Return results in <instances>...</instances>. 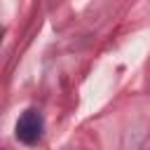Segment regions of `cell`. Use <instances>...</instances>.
<instances>
[{"mask_svg": "<svg viewBox=\"0 0 150 150\" xmlns=\"http://www.w3.org/2000/svg\"><path fill=\"white\" fill-rule=\"evenodd\" d=\"M42 129H45V122H42V115L38 110H26L19 120H16V138L26 145H35L42 136Z\"/></svg>", "mask_w": 150, "mask_h": 150, "instance_id": "6da1fadb", "label": "cell"}]
</instances>
